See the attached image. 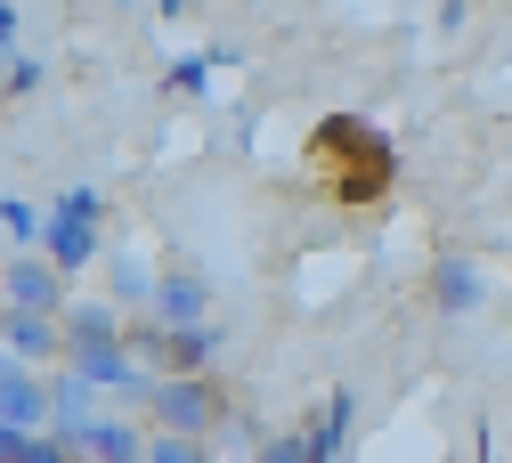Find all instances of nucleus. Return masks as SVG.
<instances>
[{
  "instance_id": "obj_15",
  "label": "nucleus",
  "mask_w": 512,
  "mask_h": 463,
  "mask_svg": "<svg viewBox=\"0 0 512 463\" xmlns=\"http://www.w3.org/2000/svg\"><path fill=\"white\" fill-rule=\"evenodd\" d=\"M179 98H204L212 90V57H171V74H163Z\"/></svg>"
},
{
  "instance_id": "obj_14",
  "label": "nucleus",
  "mask_w": 512,
  "mask_h": 463,
  "mask_svg": "<svg viewBox=\"0 0 512 463\" xmlns=\"http://www.w3.org/2000/svg\"><path fill=\"white\" fill-rule=\"evenodd\" d=\"M0 228H9L25 252H41V228H49V212H33L25 195H0Z\"/></svg>"
},
{
  "instance_id": "obj_23",
  "label": "nucleus",
  "mask_w": 512,
  "mask_h": 463,
  "mask_svg": "<svg viewBox=\"0 0 512 463\" xmlns=\"http://www.w3.org/2000/svg\"><path fill=\"white\" fill-rule=\"evenodd\" d=\"M212 463H244V455H212Z\"/></svg>"
},
{
  "instance_id": "obj_9",
  "label": "nucleus",
  "mask_w": 512,
  "mask_h": 463,
  "mask_svg": "<svg viewBox=\"0 0 512 463\" xmlns=\"http://www.w3.org/2000/svg\"><path fill=\"white\" fill-rule=\"evenodd\" d=\"M350 423H358V390H326V415H309L301 439H309V463H350Z\"/></svg>"
},
{
  "instance_id": "obj_16",
  "label": "nucleus",
  "mask_w": 512,
  "mask_h": 463,
  "mask_svg": "<svg viewBox=\"0 0 512 463\" xmlns=\"http://www.w3.org/2000/svg\"><path fill=\"white\" fill-rule=\"evenodd\" d=\"M252 463H309V439L301 431H269L261 447H252Z\"/></svg>"
},
{
  "instance_id": "obj_1",
  "label": "nucleus",
  "mask_w": 512,
  "mask_h": 463,
  "mask_svg": "<svg viewBox=\"0 0 512 463\" xmlns=\"http://www.w3.org/2000/svg\"><path fill=\"white\" fill-rule=\"evenodd\" d=\"M309 171L326 179L334 204H382L391 179H399V155L366 114H326L309 130Z\"/></svg>"
},
{
  "instance_id": "obj_2",
  "label": "nucleus",
  "mask_w": 512,
  "mask_h": 463,
  "mask_svg": "<svg viewBox=\"0 0 512 463\" xmlns=\"http://www.w3.org/2000/svg\"><path fill=\"white\" fill-rule=\"evenodd\" d=\"M147 423H155V439H212V431H228V399L212 374H163L147 399Z\"/></svg>"
},
{
  "instance_id": "obj_17",
  "label": "nucleus",
  "mask_w": 512,
  "mask_h": 463,
  "mask_svg": "<svg viewBox=\"0 0 512 463\" xmlns=\"http://www.w3.org/2000/svg\"><path fill=\"white\" fill-rule=\"evenodd\" d=\"M147 463H212V447H204V439H155Z\"/></svg>"
},
{
  "instance_id": "obj_22",
  "label": "nucleus",
  "mask_w": 512,
  "mask_h": 463,
  "mask_svg": "<svg viewBox=\"0 0 512 463\" xmlns=\"http://www.w3.org/2000/svg\"><path fill=\"white\" fill-rule=\"evenodd\" d=\"M0 49H17V9L0 0Z\"/></svg>"
},
{
  "instance_id": "obj_12",
  "label": "nucleus",
  "mask_w": 512,
  "mask_h": 463,
  "mask_svg": "<svg viewBox=\"0 0 512 463\" xmlns=\"http://www.w3.org/2000/svg\"><path fill=\"white\" fill-rule=\"evenodd\" d=\"M122 334H131V317H122L114 301H74L66 309V350H106Z\"/></svg>"
},
{
  "instance_id": "obj_20",
  "label": "nucleus",
  "mask_w": 512,
  "mask_h": 463,
  "mask_svg": "<svg viewBox=\"0 0 512 463\" xmlns=\"http://www.w3.org/2000/svg\"><path fill=\"white\" fill-rule=\"evenodd\" d=\"M464 25H472V17H464V9H431V33H439V41H456V33H464Z\"/></svg>"
},
{
  "instance_id": "obj_10",
  "label": "nucleus",
  "mask_w": 512,
  "mask_h": 463,
  "mask_svg": "<svg viewBox=\"0 0 512 463\" xmlns=\"http://www.w3.org/2000/svg\"><path fill=\"white\" fill-rule=\"evenodd\" d=\"M431 301H439L447 317H472V309L488 301L480 260H472V252H439V260H431Z\"/></svg>"
},
{
  "instance_id": "obj_19",
  "label": "nucleus",
  "mask_w": 512,
  "mask_h": 463,
  "mask_svg": "<svg viewBox=\"0 0 512 463\" xmlns=\"http://www.w3.org/2000/svg\"><path fill=\"white\" fill-rule=\"evenodd\" d=\"M41 74H49V65L17 49V65H9V98H25V90H41Z\"/></svg>"
},
{
  "instance_id": "obj_4",
  "label": "nucleus",
  "mask_w": 512,
  "mask_h": 463,
  "mask_svg": "<svg viewBox=\"0 0 512 463\" xmlns=\"http://www.w3.org/2000/svg\"><path fill=\"white\" fill-rule=\"evenodd\" d=\"M0 309L66 317V309H74V277H57L41 252H9V260H0Z\"/></svg>"
},
{
  "instance_id": "obj_3",
  "label": "nucleus",
  "mask_w": 512,
  "mask_h": 463,
  "mask_svg": "<svg viewBox=\"0 0 512 463\" xmlns=\"http://www.w3.org/2000/svg\"><path fill=\"white\" fill-rule=\"evenodd\" d=\"M98 220H106V195L98 187H57L49 204V228H41V260L57 277H82L98 260Z\"/></svg>"
},
{
  "instance_id": "obj_6",
  "label": "nucleus",
  "mask_w": 512,
  "mask_h": 463,
  "mask_svg": "<svg viewBox=\"0 0 512 463\" xmlns=\"http://www.w3.org/2000/svg\"><path fill=\"white\" fill-rule=\"evenodd\" d=\"M163 334H196V325H212V285L196 277V269H163V285H155V309H147Z\"/></svg>"
},
{
  "instance_id": "obj_11",
  "label": "nucleus",
  "mask_w": 512,
  "mask_h": 463,
  "mask_svg": "<svg viewBox=\"0 0 512 463\" xmlns=\"http://www.w3.org/2000/svg\"><path fill=\"white\" fill-rule=\"evenodd\" d=\"M90 423H98V390H90L82 374L57 366V374H49V431H57V439H82Z\"/></svg>"
},
{
  "instance_id": "obj_18",
  "label": "nucleus",
  "mask_w": 512,
  "mask_h": 463,
  "mask_svg": "<svg viewBox=\"0 0 512 463\" xmlns=\"http://www.w3.org/2000/svg\"><path fill=\"white\" fill-rule=\"evenodd\" d=\"M25 463H82V447H74V439H57V431H41V439L25 447Z\"/></svg>"
},
{
  "instance_id": "obj_13",
  "label": "nucleus",
  "mask_w": 512,
  "mask_h": 463,
  "mask_svg": "<svg viewBox=\"0 0 512 463\" xmlns=\"http://www.w3.org/2000/svg\"><path fill=\"white\" fill-rule=\"evenodd\" d=\"M106 285H114V309H155V285H163V277L147 269L139 252H114V260H106Z\"/></svg>"
},
{
  "instance_id": "obj_5",
  "label": "nucleus",
  "mask_w": 512,
  "mask_h": 463,
  "mask_svg": "<svg viewBox=\"0 0 512 463\" xmlns=\"http://www.w3.org/2000/svg\"><path fill=\"white\" fill-rule=\"evenodd\" d=\"M0 423L25 431V439L49 431V374L25 366V358H9V350H0Z\"/></svg>"
},
{
  "instance_id": "obj_21",
  "label": "nucleus",
  "mask_w": 512,
  "mask_h": 463,
  "mask_svg": "<svg viewBox=\"0 0 512 463\" xmlns=\"http://www.w3.org/2000/svg\"><path fill=\"white\" fill-rule=\"evenodd\" d=\"M25 447H33L25 431H9V423H0V463H25Z\"/></svg>"
},
{
  "instance_id": "obj_7",
  "label": "nucleus",
  "mask_w": 512,
  "mask_h": 463,
  "mask_svg": "<svg viewBox=\"0 0 512 463\" xmlns=\"http://www.w3.org/2000/svg\"><path fill=\"white\" fill-rule=\"evenodd\" d=\"M0 350L25 366H66V317H33V309H0Z\"/></svg>"
},
{
  "instance_id": "obj_8",
  "label": "nucleus",
  "mask_w": 512,
  "mask_h": 463,
  "mask_svg": "<svg viewBox=\"0 0 512 463\" xmlns=\"http://www.w3.org/2000/svg\"><path fill=\"white\" fill-rule=\"evenodd\" d=\"M82 463H147V447H155V431L139 423V415H98L82 439Z\"/></svg>"
},
{
  "instance_id": "obj_24",
  "label": "nucleus",
  "mask_w": 512,
  "mask_h": 463,
  "mask_svg": "<svg viewBox=\"0 0 512 463\" xmlns=\"http://www.w3.org/2000/svg\"><path fill=\"white\" fill-rule=\"evenodd\" d=\"M350 463H358V455H350Z\"/></svg>"
}]
</instances>
